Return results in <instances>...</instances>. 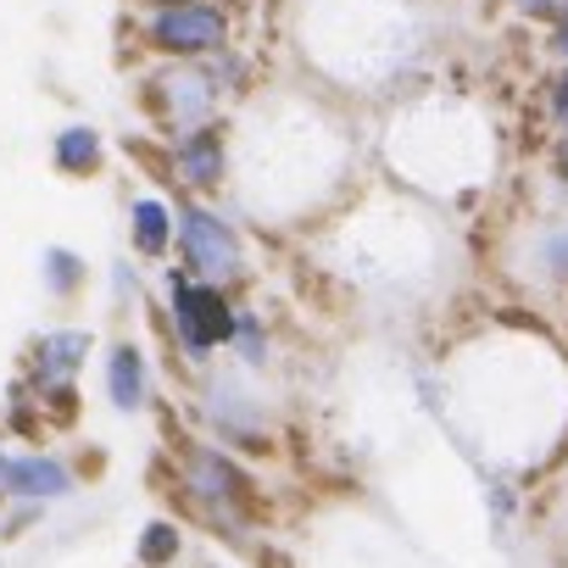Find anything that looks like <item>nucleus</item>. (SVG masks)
<instances>
[{
  "label": "nucleus",
  "instance_id": "412c9836",
  "mask_svg": "<svg viewBox=\"0 0 568 568\" xmlns=\"http://www.w3.org/2000/svg\"><path fill=\"white\" fill-rule=\"evenodd\" d=\"M557 57H568V0H562V29H557Z\"/></svg>",
  "mask_w": 568,
  "mask_h": 568
},
{
  "label": "nucleus",
  "instance_id": "2eb2a0df",
  "mask_svg": "<svg viewBox=\"0 0 568 568\" xmlns=\"http://www.w3.org/2000/svg\"><path fill=\"white\" fill-rule=\"evenodd\" d=\"M229 346L240 352L245 368H262V363H267V329H262V318H256V313H234Z\"/></svg>",
  "mask_w": 568,
  "mask_h": 568
},
{
  "label": "nucleus",
  "instance_id": "6e6552de",
  "mask_svg": "<svg viewBox=\"0 0 568 568\" xmlns=\"http://www.w3.org/2000/svg\"><path fill=\"white\" fill-rule=\"evenodd\" d=\"M206 413H212V424H217L229 440L262 446V402H256L251 390H240L229 374L206 385Z\"/></svg>",
  "mask_w": 568,
  "mask_h": 568
},
{
  "label": "nucleus",
  "instance_id": "39448f33",
  "mask_svg": "<svg viewBox=\"0 0 568 568\" xmlns=\"http://www.w3.org/2000/svg\"><path fill=\"white\" fill-rule=\"evenodd\" d=\"M229 40V18L217 7H195V0H173L151 18V45L173 51V57H201V51H223Z\"/></svg>",
  "mask_w": 568,
  "mask_h": 568
},
{
  "label": "nucleus",
  "instance_id": "4468645a",
  "mask_svg": "<svg viewBox=\"0 0 568 568\" xmlns=\"http://www.w3.org/2000/svg\"><path fill=\"white\" fill-rule=\"evenodd\" d=\"M101 162V134L95 129H62L57 134V168L62 173H95Z\"/></svg>",
  "mask_w": 568,
  "mask_h": 568
},
{
  "label": "nucleus",
  "instance_id": "b1692460",
  "mask_svg": "<svg viewBox=\"0 0 568 568\" xmlns=\"http://www.w3.org/2000/svg\"><path fill=\"white\" fill-rule=\"evenodd\" d=\"M162 7H173V0H162Z\"/></svg>",
  "mask_w": 568,
  "mask_h": 568
},
{
  "label": "nucleus",
  "instance_id": "1a4fd4ad",
  "mask_svg": "<svg viewBox=\"0 0 568 568\" xmlns=\"http://www.w3.org/2000/svg\"><path fill=\"white\" fill-rule=\"evenodd\" d=\"M156 84H162V106H168V118L184 123V129H201V123L212 118V106H217V79H206V73L179 68V73H162Z\"/></svg>",
  "mask_w": 568,
  "mask_h": 568
},
{
  "label": "nucleus",
  "instance_id": "f257e3e1",
  "mask_svg": "<svg viewBox=\"0 0 568 568\" xmlns=\"http://www.w3.org/2000/svg\"><path fill=\"white\" fill-rule=\"evenodd\" d=\"M390 162L407 168V179L429 190H457L485 179L490 168V134L463 106H424L402 118V134L390 129Z\"/></svg>",
  "mask_w": 568,
  "mask_h": 568
},
{
  "label": "nucleus",
  "instance_id": "dca6fc26",
  "mask_svg": "<svg viewBox=\"0 0 568 568\" xmlns=\"http://www.w3.org/2000/svg\"><path fill=\"white\" fill-rule=\"evenodd\" d=\"M40 273H45V284H51V296H73L79 284H84V262H79L73 251H62V245H51V251H45Z\"/></svg>",
  "mask_w": 568,
  "mask_h": 568
},
{
  "label": "nucleus",
  "instance_id": "f8f14e48",
  "mask_svg": "<svg viewBox=\"0 0 568 568\" xmlns=\"http://www.w3.org/2000/svg\"><path fill=\"white\" fill-rule=\"evenodd\" d=\"M179 173L195 184V190H212L217 179H223V140H217V129H190L184 140H179Z\"/></svg>",
  "mask_w": 568,
  "mask_h": 568
},
{
  "label": "nucleus",
  "instance_id": "aec40b11",
  "mask_svg": "<svg viewBox=\"0 0 568 568\" xmlns=\"http://www.w3.org/2000/svg\"><path fill=\"white\" fill-rule=\"evenodd\" d=\"M513 7H524V12H535V18H540V12H557L562 0H513Z\"/></svg>",
  "mask_w": 568,
  "mask_h": 568
},
{
  "label": "nucleus",
  "instance_id": "9b49d317",
  "mask_svg": "<svg viewBox=\"0 0 568 568\" xmlns=\"http://www.w3.org/2000/svg\"><path fill=\"white\" fill-rule=\"evenodd\" d=\"M106 396H112L118 413H140V407H145V396H151V374H145V357H140L134 341L112 346V357H106Z\"/></svg>",
  "mask_w": 568,
  "mask_h": 568
},
{
  "label": "nucleus",
  "instance_id": "5701e85b",
  "mask_svg": "<svg viewBox=\"0 0 568 568\" xmlns=\"http://www.w3.org/2000/svg\"><path fill=\"white\" fill-rule=\"evenodd\" d=\"M0 474H7V452H0Z\"/></svg>",
  "mask_w": 568,
  "mask_h": 568
},
{
  "label": "nucleus",
  "instance_id": "423d86ee",
  "mask_svg": "<svg viewBox=\"0 0 568 568\" xmlns=\"http://www.w3.org/2000/svg\"><path fill=\"white\" fill-rule=\"evenodd\" d=\"M184 485H190V496H201L223 524H240V501H245V490H251V479L234 468V457H223L217 446H184Z\"/></svg>",
  "mask_w": 568,
  "mask_h": 568
},
{
  "label": "nucleus",
  "instance_id": "f3484780",
  "mask_svg": "<svg viewBox=\"0 0 568 568\" xmlns=\"http://www.w3.org/2000/svg\"><path fill=\"white\" fill-rule=\"evenodd\" d=\"M179 557V529L173 524H145V540H140V562L145 568H162Z\"/></svg>",
  "mask_w": 568,
  "mask_h": 568
},
{
  "label": "nucleus",
  "instance_id": "ddd939ff",
  "mask_svg": "<svg viewBox=\"0 0 568 568\" xmlns=\"http://www.w3.org/2000/svg\"><path fill=\"white\" fill-rule=\"evenodd\" d=\"M134 245L145 251V256H168V245H173V212L162 206V201H134Z\"/></svg>",
  "mask_w": 568,
  "mask_h": 568
},
{
  "label": "nucleus",
  "instance_id": "0eeeda50",
  "mask_svg": "<svg viewBox=\"0 0 568 568\" xmlns=\"http://www.w3.org/2000/svg\"><path fill=\"white\" fill-rule=\"evenodd\" d=\"M0 490H12L23 501H57L73 490V468L57 463V457H40V452H23V457H7V474H0Z\"/></svg>",
  "mask_w": 568,
  "mask_h": 568
},
{
  "label": "nucleus",
  "instance_id": "7ed1b4c3",
  "mask_svg": "<svg viewBox=\"0 0 568 568\" xmlns=\"http://www.w3.org/2000/svg\"><path fill=\"white\" fill-rule=\"evenodd\" d=\"M168 302H173V335L190 357H212L217 346H229L234 307L223 284H206L195 273H168Z\"/></svg>",
  "mask_w": 568,
  "mask_h": 568
},
{
  "label": "nucleus",
  "instance_id": "20e7f679",
  "mask_svg": "<svg viewBox=\"0 0 568 568\" xmlns=\"http://www.w3.org/2000/svg\"><path fill=\"white\" fill-rule=\"evenodd\" d=\"M179 245H184L190 273L206 278V284H234L245 273V256H240L234 229L217 212H206V206H184L179 212Z\"/></svg>",
  "mask_w": 568,
  "mask_h": 568
},
{
  "label": "nucleus",
  "instance_id": "f03ea898",
  "mask_svg": "<svg viewBox=\"0 0 568 568\" xmlns=\"http://www.w3.org/2000/svg\"><path fill=\"white\" fill-rule=\"evenodd\" d=\"M346 12L357 18L346 29L329 23V18H313V34H357V40H341L346 57H335L329 73H341V79H379V73H390L407 57V45H413L407 18L390 7V0H346ZM324 51H335V45H324Z\"/></svg>",
  "mask_w": 568,
  "mask_h": 568
},
{
  "label": "nucleus",
  "instance_id": "9d476101",
  "mask_svg": "<svg viewBox=\"0 0 568 568\" xmlns=\"http://www.w3.org/2000/svg\"><path fill=\"white\" fill-rule=\"evenodd\" d=\"M84 357H90V335H84V329L40 335V346H34V385H40V390L73 385V374L84 368Z\"/></svg>",
  "mask_w": 568,
  "mask_h": 568
},
{
  "label": "nucleus",
  "instance_id": "4be33fe9",
  "mask_svg": "<svg viewBox=\"0 0 568 568\" xmlns=\"http://www.w3.org/2000/svg\"><path fill=\"white\" fill-rule=\"evenodd\" d=\"M568 129V123H562ZM562 173H568V134H562Z\"/></svg>",
  "mask_w": 568,
  "mask_h": 568
},
{
  "label": "nucleus",
  "instance_id": "a211bd4d",
  "mask_svg": "<svg viewBox=\"0 0 568 568\" xmlns=\"http://www.w3.org/2000/svg\"><path fill=\"white\" fill-rule=\"evenodd\" d=\"M540 267H546L557 284H568V223H557V229L540 240Z\"/></svg>",
  "mask_w": 568,
  "mask_h": 568
},
{
  "label": "nucleus",
  "instance_id": "6ab92c4d",
  "mask_svg": "<svg viewBox=\"0 0 568 568\" xmlns=\"http://www.w3.org/2000/svg\"><path fill=\"white\" fill-rule=\"evenodd\" d=\"M551 118L557 123H568V73L557 79V90H551Z\"/></svg>",
  "mask_w": 568,
  "mask_h": 568
}]
</instances>
